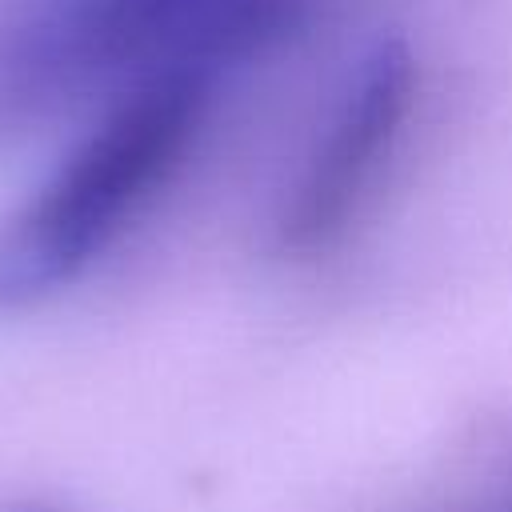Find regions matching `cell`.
<instances>
[{"label": "cell", "mask_w": 512, "mask_h": 512, "mask_svg": "<svg viewBox=\"0 0 512 512\" xmlns=\"http://www.w3.org/2000/svg\"><path fill=\"white\" fill-rule=\"evenodd\" d=\"M316 0H0V140L164 72L220 76Z\"/></svg>", "instance_id": "1"}, {"label": "cell", "mask_w": 512, "mask_h": 512, "mask_svg": "<svg viewBox=\"0 0 512 512\" xmlns=\"http://www.w3.org/2000/svg\"><path fill=\"white\" fill-rule=\"evenodd\" d=\"M212 84L164 72L104 104L52 176L0 220V312L68 288L132 228L192 148Z\"/></svg>", "instance_id": "2"}, {"label": "cell", "mask_w": 512, "mask_h": 512, "mask_svg": "<svg viewBox=\"0 0 512 512\" xmlns=\"http://www.w3.org/2000/svg\"><path fill=\"white\" fill-rule=\"evenodd\" d=\"M416 108V60L400 40H376L352 68L324 136L308 152L276 220L292 256H320L344 240L372 200Z\"/></svg>", "instance_id": "3"}, {"label": "cell", "mask_w": 512, "mask_h": 512, "mask_svg": "<svg viewBox=\"0 0 512 512\" xmlns=\"http://www.w3.org/2000/svg\"><path fill=\"white\" fill-rule=\"evenodd\" d=\"M4 512H52V508H4Z\"/></svg>", "instance_id": "4"}, {"label": "cell", "mask_w": 512, "mask_h": 512, "mask_svg": "<svg viewBox=\"0 0 512 512\" xmlns=\"http://www.w3.org/2000/svg\"><path fill=\"white\" fill-rule=\"evenodd\" d=\"M488 512H512V500H508V504H496V508H488Z\"/></svg>", "instance_id": "5"}]
</instances>
